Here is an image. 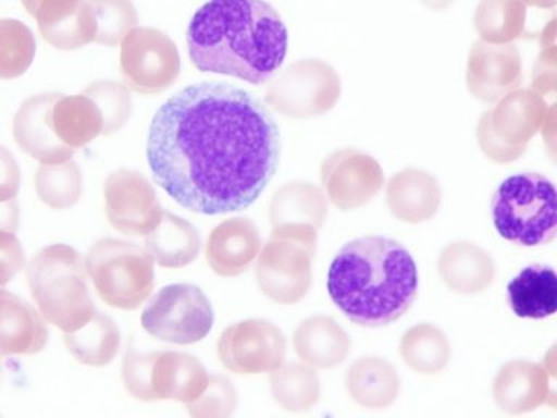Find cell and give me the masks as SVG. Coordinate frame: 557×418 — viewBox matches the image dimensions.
Returning <instances> with one entry per match:
<instances>
[{
	"instance_id": "obj_1",
	"label": "cell",
	"mask_w": 557,
	"mask_h": 418,
	"mask_svg": "<svg viewBox=\"0 0 557 418\" xmlns=\"http://www.w3.org/2000/svg\"><path fill=\"white\" fill-rule=\"evenodd\" d=\"M268 107L230 83H195L156 112L147 160L157 185L181 207L221 216L251 207L281 160Z\"/></svg>"
},
{
	"instance_id": "obj_2",
	"label": "cell",
	"mask_w": 557,
	"mask_h": 418,
	"mask_svg": "<svg viewBox=\"0 0 557 418\" xmlns=\"http://www.w3.org/2000/svg\"><path fill=\"white\" fill-rule=\"evenodd\" d=\"M191 64L261 85L285 61L287 29L265 0H209L187 28Z\"/></svg>"
},
{
	"instance_id": "obj_3",
	"label": "cell",
	"mask_w": 557,
	"mask_h": 418,
	"mask_svg": "<svg viewBox=\"0 0 557 418\" xmlns=\"http://www.w3.org/2000/svg\"><path fill=\"white\" fill-rule=\"evenodd\" d=\"M326 290L335 307L356 325L381 329L400 320L418 295V269L396 239L366 235L334 257Z\"/></svg>"
},
{
	"instance_id": "obj_4",
	"label": "cell",
	"mask_w": 557,
	"mask_h": 418,
	"mask_svg": "<svg viewBox=\"0 0 557 418\" xmlns=\"http://www.w3.org/2000/svg\"><path fill=\"white\" fill-rule=\"evenodd\" d=\"M87 278L86 259L67 244L44 247L26 268L39 312L63 333L81 330L95 316Z\"/></svg>"
},
{
	"instance_id": "obj_5",
	"label": "cell",
	"mask_w": 557,
	"mask_h": 418,
	"mask_svg": "<svg viewBox=\"0 0 557 418\" xmlns=\"http://www.w3.org/2000/svg\"><path fill=\"white\" fill-rule=\"evenodd\" d=\"M492 220L500 237L522 247L557 238V186L540 173L505 179L492 196Z\"/></svg>"
},
{
	"instance_id": "obj_6",
	"label": "cell",
	"mask_w": 557,
	"mask_h": 418,
	"mask_svg": "<svg viewBox=\"0 0 557 418\" xmlns=\"http://www.w3.org/2000/svg\"><path fill=\"white\" fill-rule=\"evenodd\" d=\"M318 230L309 224L274 226L257 257L256 278L261 292L273 303L295 305L312 285V261Z\"/></svg>"
},
{
	"instance_id": "obj_7",
	"label": "cell",
	"mask_w": 557,
	"mask_h": 418,
	"mask_svg": "<svg viewBox=\"0 0 557 418\" xmlns=\"http://www.w3.org/2000/svg\"><path fill=\"white\" fill-rule=\"evenodd\" d=\"M87 274L109 307L133 311L150 298L154 259L147 248L116 238H102L86 255Z\"/></svg>"
},
{
	"instance_id": "obj_8",
	"label": "cell",
	"mask_w": 557,
	"mask_h": 418,
	"mask_svg": "<svg viewBox=\"0 0 557 418\" xmlns=\"http://www.w3.org/2000/svg\"><path fill=\"white\" fill-rule=\"evenodd\" d=\"M213 320L211 300L199 286L174 283L148 300L141 325L152 337L186 346L202 342L211 333Z\"/></svg>"
},
{
	"instance_id": "obj_9",
	"label": "cell",
	"mask_w": 557,
	"mask_h": 418,
	"mask_svg": "<svg viewBox=\"0 0 557 418\" xmlns=\"http://www.w3.org/2000/svg\"><path fill=\"white\" fill-rule=\"evenodd\" d=\"M121 74L131 90L157 95L181 76V56L168 34L137 26L121 42Z\"/></svg>"
},
{
	"instance_id": "obj_10",
	"label": "cell",
	"mask_w": 557,
	"mask_h": 418,
	"mask_svg": "<svg viewBox=\"0 0 557 418\" xmlns=\"http://www.w3.org/2000/svg\"><path fill=\"white\" fill-rule=\"evenodd\" d=\"M286 347L282 330L260 318L226 327L216 342L218 359L235 374L274 372L285 364Z\"/></svg>"
},
{
	"instance_id": "obj_11",
	"label": "cell",
	"mask_w": 557,
	"mask_h": 418,
	"mask_svg": "<svg viewBox=\"0 0 557 418\" xmlns=\"http://www.w3.org/2000/svg\"><path fill=\"white\" fill-rule=\"evenodd\" d=\"M103 195L109 224L120 233L147 235L163 217L154 186L135 170L120 169L109 174Z\"/></svg>"
},
{
	"instance_id": "obj_12",
	"label": "cell",
	"mask_w": 557,
	"mask_h": 418,
	"mask_svg": "<svg viewBox=\"0 0 557 418\" xmlns=\"http://www.w3.org/2000/svg\"><path fill=\"white\" fill-rule=\"evenodd\" d=\"M321 182L335 208L355 211L376 198L383 187V173L373 160L339 152L322 164Z\"/></svg>"
},
{
	"instance_id": "obj_13",
	"label": "cell",
	"mask_w": 557,
	"mask_h": 418,
	"mask_svg": "<svg viewBox=\"0 0 557 418\" xmlns=\"http://www.w3.org/2000/svg\"><path fill=\"white\" fill-rule=\"evenodd\" d=\"M63 94H39L22 102L13 118V137L17 147L41 164L64 163L73 159L74 148L57 137L51 111Z\"/></svg>"
},
{
	"instance_id": "obj_14",
	"label": "cell",
	"mask_w": 557,
	"mask_h": 418,
	"mask_svg": "<svg viewBox=\"0 0 557 418\" xmlns=\"http://www.w3.org/2000/svg\"><path fill=\"white\" fill-rule=\"evenodd\" d=\"M261 237L248 218H230L209 234L205 257L209 268L222 278L239 276L259 257Z\"/></svg>"
},
{
	"instance_id": "obj_15",
	"label": "cell",
	"mask_w": 557,
	"mask_h": 418,
	"mask_svg": "<svg viewBox=\"0 0 557 418\" xmlns=\"http://www.w3.org/2000/svg\"><path fill=\"white\" fill-rule=\"evenodd\" d=\"M35 20L44 41L70 51L96 42L98 21L89 0H46Z\"/></svg>"
},
{
	"instance_id": "obj_16",
	"label": "cell",
	"mask_w": 557,
	"mask_h": 418,
	"mask_svg": "<svg viewBox=\"0 0 557 418\" xmlns=\"http://www.w3.org/2000/svg\"><path fill=\"white\" fill-rule=\"evenodd\" d=\"M269 82L265 102L283 115H313L324 112L333 103V87L311 72V69H289V72L270 78Z\"/></svg>"
},
{
	"instance_id": "obj_17",
	"label": "cell",
	"mask_w": 557,
	"mask_h": 418,
	"mask_svg": "<svg viewBox=\"0 0 557 418\" xmlns=\"http://www.w3.org/2000/svg\"><path fill=\"white\" fill-rule=\"evenodd\" d=\"M437 270L448 290L460 295L486 291L496 276L495 260L472 242H453L440 251Z\"/></svg>"
},
{
	"instance_id": "obj_18",
	"label": "cell",
	"mask_w": 557,
	"mask_h": 418,
	"mask_svg": "<svg viewBox=\"0 0 557 418\" xmlns=\"http://www.w3.org/2000/svg\"><path fill=\"white\" fill-rule=\"evenodd\" d=\"M443 190L431 174L404 170L392 176L386 186V204L392 217L405 224L433 220L442 207Z\"/></svg>"
},
{
	"instance_id": "obj_19",
	"label": "cell",
	"mask_w": 557,
	"mask_h": 418,
	"mask_svg": "<svg viewBox=\"0 0 557 418\" xmlns=\"http://www.w3.org/2000/svg\"><path fill=\"white\" fill-rule=\"evenodd\" d=\"M47 320L33 305L0 292V355H37L48 343Z\"/></svg>"
},
{
	"instance_id": "obj_20",
	"label": "cell",
	"mask_w": 557,
	"mask_h": 418,
	"mask_svg": "<svg viewBox=\"0 0 557 418\" xmlns=\"http://www.w3.org/2000/svg\"><path fill=\"white\" fill-rule=\"evenodd\" d=\"M496 407L508 414L533 411L546 403L548 374L543 366L512 360L496 372L492 382Z\"/></svg>"
},
{
	"instance_id": "obj_21",
	"label": "cell",
	"mask_w": 557,
	"mask_h": 418,
	"mask_svg": "<svg viewBox=\"0 0 557 418\" xmlns=\"http://www.w3.org/2000/svg\"><path fill=\"white\" fill-rule=\"evenodd\" d=\"M294 348L300 361L313 369H331L344 364L351 352V339L334 318H305L294 334Z\"/></svg>"
},
{
	"instance_id": "obj_22",
	"label": "cell",
	"mask_w": 557,
	"mask_h": 418,
	"mask_svg": "<svg viewBox=\"0 0 557 418\" xmlns=\"http://www.w3.org/2000/svg\"><path fill=\"white\" fill-rule=\"evenodd\" d=\"M209 374L196 357L182 352H159L152 369V388L157 401L194 403L207 390Z\"/></svg>"
},
{
	"instance_id": "obj_23",
	"label": "cell",
	"mask_w": 557,
	"mask_h": 418,
	"mask_svg": "<svg viewBox=\"0 0 557 418\" xmlns=\"http://www.w3.org/2000/svg\"><path fill=\"white\" fill-rule=\"evenodd\" d=\"M350 398L366 409L391 407L398 399L400 379L398 370L379 356H363L352 361L346 374Z\"/></svg>"
},
{
	"instance_id": "obj_24",
	"label": "cell",
	"mask_w": 557,
	"mask_h": 418,
	"mask_svg": "<svg viewBox=\"0 0 557 418\" xmlns=\"http://www.w3.org/2000/svg\"><path fill=\"white\" fill-rule=\"evenodd\" d=\"M512 312L529 320H544L557 314V272L546 265L527 266L507 286Z\"/></svg>"
},
{
	"instance_id": "obj_25",
	"label": "cell",
	"mask_w": 557,
	"mask_h": 418,
	"mask_svg": "<svg viewBox=\"0 0 557 418\" xmlns=\"http://www.w3.org/2000/svg\"><path fill=\"white\" fill-rule=\"evenodd\" d=\"M147 251L156 263L165 269H181L199 256V231L185 218L164 211L159 225L144 235Z\"/></svg>"
},
{
	"instance_id": "obj_26",
	"label": "cell",
	"mask_w": 557,
	"mask_h": 418,
	"mask_svg": "<svg viewBox=\"0 0 557 418\" xmlns=\"http://www.w3.org/2000/svg\"><path fill=\"white\" fill-rule=\"evenodd\" d=\"M329 217V198L308 182H290L274 192L269 207L273 229L283 224H309L321 230Z\"/></svg>"
},
{
	"instance_id": "obj_27",
	"label": "cell",
	"mask_w": 557,
	"mask_h": 418,
	"mask_svg": "<svg viewBox=\"0 0 557 418\" xmlns=\"http://www.w3.org/2000/svg\"><path fill=\"white\" fill-rule=\"evenodd\" d=\"M51 125L65 146L81 148L103 133V115L98 103L85 94L61 96L51 111Z\"/></svg>"
},
{
	"instance_id": "obj_28",
	"label": "cell",
	"mask_w": 557,
	"mask_h": 418,
	"mask_svg": "<svg viewBox=\"0 0 557 418\" xmlns=\"http://www.w3.org/2000/svg\"><path fill=\"white\" fill-rule=\"evenodd\" d=\"M399 355L413 372L434 377L450 364V340L440 327L420 322L405 331L400 337Z\"/></svg>"
},
{
	"instance_id": "obj_29",
	"label": "cell",
	"mask_w": 557,
	"mask_h": 418,
	"mask_svg": "<svg viewBox=\"0 0 557 418\" xmlns=\"http://www.w3.org/2000/svg\"><path fill=\"white\" fill-rule=\"evenodd\" d=\"M65 348L78 364L102 368L115 359L121 333L108 314L96 311L81 330L64 333Z\"/></svg>"
},
{
	"instance_id": "obj_30",
	"label": "cell",
	"mask_w": 557,
	"mask_h": 418,
	"mask_svg": "<svg viewBox=\"0 0 557 418\" xmlns=\"http://www.w3.org/2000/svg\"><path fill=\"white\" fill-rule=\"evenodd\" d=\"M273 399L286 411L305 413L321 398V381L315 369L307 364H283L270 373Z\"/></svg>"
},
{
	"instance_id": "obj_31",
	"label": "cell",
	"mask_w": 557,
	"mask_h": 418,
	"mask_svg": "<svg viewBox=\"0 0 557 418\" xmlns=\"http://www.w3.org/2000/svg\"><path fill=\"white\" fill-rule=\"evenodd\" d=\"M35 190L48 208L63 211L82 198L83 177L74 160L57 164H41L35 174Z\"/></svg>"
},
{
	"instance_id": "obj_32",
	"label": "cell",
	"mask_w": 557,
	"mask_h": 418,
	"mask_svg": "<svg viewBox=\"0 0 557 418\" xmlns=\"http://www.w3.org/2000/svg\"><path fill=\"white\" fill-rule=\"evenodd\" d=\"M37 44L28 26L15 20L0 22V77L22 76L33 64Z\"/></svg>"
},
{
	"instance_id": "obj_33",
	"label": "cell",
	"mask_w": 557,
	"mask_h": 418,
	"mask_svg": "<svg viewBox=\"0 0 557 418\" xmlns=\"http://www.w3.org/2000/svg\"><path fill=\"white\" fill-rule=\"evenodd\" d=\"M82 94L94 99L102 111L104 121L102 135L104 137L124 128L133 115V98H131L129 87L125 83L98 81L90 83Z\"/></svg>"
},
{
	"instance_id": "obj_34",
	"label": "cell",
	"mask_w": 557,
	"mask_h": 418,
	"mask_svg": "<svg viewBox=\"0 0 557 418\" xmlns=\"http://www.w3.org/2000/svg\"><path fill=\"white\" fill-rule=\"evenodd\" d=\"M98 21L96 42L116 47L137 28L138 15L133 0H89Z\"/></svg>"
},
{
	"instance_id": "obj_35",
	"label": "cell",
	"mask_w": 557,
	"mask_h": 418,
	"mask_svg": "<svg viewBox=\"0 0 557 418\" xmlns=\"http://www.w3.org/2000/svg\"><path fill=\"white\" fill-rule=\"evenodd\" d=\"M237 403V390L233 382L221 374H212L203 394L187 404V411L196 418H228L233 416Z\"/></svg>"
},
{
	"instance_id": "obj_36",
	"label": "cell",
	"mask_w": 557,
	"mask_h": 418,
	"mask_svg": "<svg viewBox=\"0 0 557 418\" xmlns=\"http://www.w3.org/2000/svg\"><path fill=\"white\" fill-rule=\"evenodd\" d=\"M159 352L139 353L133 346L126 348L122 361V382L133 398L151 403L157 401L152 388V369Z\"/></svg>"
},
{
	"instance_id": "obj_37",
	"label": "cell",
	"mask_w": 557,
	"mask_h": 418,
	"mask_svg": "<svg viewBox=\"0 0 557 418\" xmlns=\"http://www.w3.org/2000/svg\"><path fill=\"white\" fill-rule=\"evenodd\" d=\"M25 265L24 250L13 231L2 230V283L11 281Z\"/></svg>"
},
{
	"instance_id": "obj_38",
	"label": "cell",
	"mask_w": 557,
	"mask_h": 418,
	"mask_svg": "<svg viewBox=\"0 0 557 418\" xmlns=\"http://www.w3.org/2000/svg\"><path fill=\"white\" fill-rule=\"evenodd\" d=\"M20 189V169L15 159L9 155L7 148H2V200H11L15 198L16 192Z\"/></svg>"
},
{
	"instance_id": "obj_39",
	"label": "cell",
	"mask_w": 557,
	"mask_h": 418,
	"mask_svg": "<svg viewBox=\"0 0 557 418\" xmlns=\"http://www.w3.org/2000/svg\"><path fill=\"white\" fill-rule=\"evenodd\" d=\"M544 369H546L548 378L555 379L557 382V343L544 357Z\"/></svg>"
},
{
	"instance_id": "obj_40",
	"label": "cell",
	"mask_w": 557,
	"mask_h": 418,
	"mask_svg": "<svg viewBox=\"0 0 557 418\" xmlns=\"http://www.w3.org/2000/svg\"><path fill=\"white\" fill-rule=\"evenodd\" d=\"M44 2H46V0H21L22 7H24L26 12L33 17L37 16L38 9Z\"/></svg>"
}]
</instances>
